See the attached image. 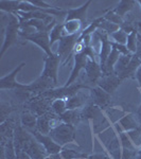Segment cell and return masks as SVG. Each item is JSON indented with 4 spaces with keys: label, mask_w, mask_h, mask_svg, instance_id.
Listing matches in <instances>:
<instances>
[{
    "label": "cell",
    "mask_w": 141,
    "mask_h": 159,
    "mask_svg": "<svg viewBox=\"0 0 141 159\" xmlns=\"http://www.w3.org/2000/svg\"><path fill=\"white\" fill-rule=\"evenodd\" d=\"M45 159H51V158L49 157V156H48V157H47V158H45Z\"/></svg>",
    "instance_id": "cell-50"
},
{
    "label": "cell",
    "mask_w": 141,
    "mask_h": 159,
    "mask_svg": "<svg viewBox=\"0 0 141 159\" xmlns=\"http://www.w3.org/2000/svg\"><path fill=\"white\" fill-rule=\"evenodd\" d=\"M49 136L61 147H65L68 143H73L76 140V127L64 122H58L51 129Z\"/></svg>",
    "instance_id": "cell-3"
},
{
    "label": "cell",
    "mask_w": 141,
    "mask_h": 159,
    "mask_svg": "<svg viewBox=\"0 0 141 159\" xmlns=\"http://www.w3.org/2000/svg\"><path fill=\"white\" fill-rule=\"evenodd\" d=\"M119 139L120 142H121L122 148H129V150H137L135 148V145L133 144L132 140L130 139L129 135H127L126 132H121L119 134Z\"/></svg>",
    "instance_id": "cell-38"
},
{
    "label": "cell",
    "mask_w": 141,
    "mask_h": 159,
    "mask_svg": "<svg viewBox=\"0 0 141 159\" xmlns=\"http://www.w3.org/2000/svg\"><path fill=\"white\" fill-rule=\"evenodd\" d=\"M137 159H141V150H139V153H138V157Z\"/></svg>",
    "instance_id": "cell-48"
},
{
    "label": "cell",
    "mask_w": 141,
    "mask_h": 159,
    "mask_svg": "<svg viewBox=\"0 0 141 159\" xmlns=\"http://www.w3.org/2000/svg\"><path fill=\"white\" fill-rule=\"evenodd\" d=\"M118 124L121 126L123 132H130L133 129H136L137 127H139V123H138L137 119L135 117V114L133 112H127L124 117H122L120 119V121L118 122Z\"/></svg>",
    "instance_id": "cell-20"
},
{
    "label": "cell",
    "mask_w": 141,
    "mask_h": 159,
    "mask_svg": "<svg viewBox=\"0 0 141 159\" xmlns=\"http://www.w3.org/2000/svg\"><path fill=\"white\" fill-rule=\"evenodd\" d=\"M20 2V0H0V10L7 14H16Z\"/></svg>",
    "instance_id": "cell-25"
},
{
    "label": "cell",
    "mask_w": 141,
    "mask_h": 159,
    "mask_svg": "<svg viewBox=\"0 0 141 159\" xmlns=\"http://www.w3.org/2000/svg\"><path fill=\"white\" fill-rule=\"evenodd\" d=\"M140 91H141V88H140Z\"/></svg>",
    "instance_id": "cell-52"
},
{
    "label": "cell",
    "mask_w": 141,
    "mask_h": 159,
    "mask_svg": "<svg viewBox=\"0 0 141 159\" xmlns=\"http://www.w3.org/2000/svg\"><path fill=\"white\" fill-rule=\"evenodd\" d=\"M120 53L118 52L116 49H111V52L109 54L108 58L106 61V64H105V68H104V75H109V74H114V68L115 65L118 61L120 57Z\"/></svg>",
    "instance_id": "cell-26"
},
{
    "label": "cell",
    "mask_w": 141,
    "mask_h": 159,
    "mask_svg": "<svg viewBox=\"0 0 141 159\" xmlns=\"http://www.w3.org/2000/svg\"><path fill=\"white\" fill-rule=\"evenodd\" d=\"M98 30L103 31V32L106 33L107 35H109V36H111L112 33H115V32H117V31L120 30V27L118 25L114 24V22H111V21H108V20L104 19L103 21L100 24Z\"/></svg>",
    "instance_id": "cell-32"
},
{
    "label": "cell",
    "mask_w": 141,
    "mask_h": 159,
    "mask_svg": "<svg viewBox=\"0 0 141 159\" xmlns=\"http://www.w3.org/2000/svg\"><path fill=\"white\" fill-rule=\"evenodd\" d=\"M49 34L50 33H48V32H35V33H33V34L25 35V36H21V37H22V39L29 40L31 43H34L35 45H37L39 48H42L48 56H52L54 53L51 50Z\"/></svg>",
    "instance_id": "cell-10"
},
{
    "label": "cell",
    "mask_w": 141,
    "mask_h": 159,
    "mask_svg": "<svg viewBox=\"0 0 141 159\" xmlns=\"http://www.w3.org/2000/svg\"><path fill=\"white\" fill-rule=\"evenodd\" d=\"M4 147V153H6V159H16V150H15L14 140L13 138L7 141Z\"/></svg>",
    "instance_id": "cell-36"
},
{
    "label": "cell",
    "mask_w": 141,
    "mask_h": 159,
    "mask_svg": "<svg viewBox=\"0 0 141 159\" xmlns=\"http://www.w3.org/2000/svg\"><path fill=\"white\" fill-rule=\"evenodd\" d=\"M85 73L88 83L93 84V86L97 85L98 81L103 75L100 63H97V61L90 60V58H88V61H87L86 67H85Z\"/></svg>",
    "instance_id": "cell-17"
},
{
    "label": "cell",
    "mask_w": 141,
    "mask_h": 159,
    "mask_svg": "<svg viewBox=\"0 0 141 159\" xmlns=\"http://www.w3.org/2000/svg\"><path fill=\"white\" fill-rule=\"evenodd\" d=\"M137 2H138V3L140 4V6H141V0H139V1H137Z\"/></svg>",
    "instance_id": "cell-49"
},
{
    "label": "cell",
    "mask_w": 141,
    "mask_h": 159,
    "mask_svg": "<svg viewBox=\"0 0 141 159\" xmlns=\"http://www.w3.org/2000/svg\"><path fill=\"white\" fill-rule=\"evenodd\" d=\"M85 159H88V158H85Z\"/></svg>",
    "instance_id": "cell-51"
},
{
    "label": "cell",
    "mask_w": 141,
    "mask_h": 159,
    "mask_svg": "<svg viewBox=\"0 0 141 159\" xmlns=\"http://www.w3.org/2000/svg\"><path fill=\"white\" fill-rule=\"evenodd\" d=\"M103 17L105 20H108V21H111V22H114V24L118 25L119 27H121V25L123 24V21H124V19L121 18L119 15H117L116 13L112 11V9L107 10V11L103 14Z\"/></svg>",
    "instance_id": "cell-35"
},
{
    "label": "cell",
    "mask_w": 141,
    "mask_h": 159,
    "mask_svg": "<svg viewBox=\"0 0 141 159\" xmlns=\"http://www.w3.org/2000/svg\"><path fill=\"white\" fill-rule=\"evenodd\" d=\"M64 32L65 35H73V34H78L81 33L82 31V24L79 20H69V21H64Z\"/></svg>",
    "instance_id": "cell-27"
},
{
    "label": "cell",
    "mask_w": 141,
    "mask_h": 159,
    "mask_svg": "<svg viewBox=\"0 0 141 159\" xmlns=\"http://www.w3.org/2000/svg\"><path fill=\"white\" fill-rule=\"evenodd\" d=\"M0 108H1V121L0 122L2 123L9 119V115L14 110V108H13L12 106H10L9 104H6V103H1Z\"/></svg>",
    "instance_id": "cell-39"
},
{
    "label": "cell",
    "mask_w": 141,
    "mask_h": 159,
    "mask_svg": "<svg viewBox=\"0 0 141 159\" xmlns=\"http://www.w3.org/2000/svg\"><path fill=\"white\" fill-rule=\"evenodd\" d=\"M133 57V54H129V55H120L119 60L116 63V65H115V68H114V73L116 74V75L120 76L121 74L124 72L125 69L127 68V66H129L130 60H132Z\"/></svg>",
    "instance_id": "cell-28"
},
{
    "label": "cell",
    "mask_w": 141,
    "mask_h": 159,
    "mask_svg": "<svg viewBox=\"0 0 141 159\" xmlns=\"http://www.w3.org/2000/svg\"><path fill=\"white\" fill-rule=\"evenodd\" d=\"M87 61H88V56L83 52L73 55V67H72V70H71L70 76H69V79L67 80V82H66L65 86H70L75 83L76 79H78L81 71L85 70Z\"/></svg>",
    "instance_id": "cell-13"
},
{
    "label": "cell",
    "mask_w": 141,
    "mask_h": 159,
    "mask_svg": "<svg viewBox=\"0 0 141 159\" xmlns=\"http://www.w3.org/2000/svg\"><path fill=\"white\" fill-rule=\"evenodd\" d=\"M88 159H111L108 155H105V154H92V155H88Z\"/></svg>",
    "instance_id": "cell-42"
},
{
    "label": "cell",
    "mask_w": 141,
    "mask_h": 159,
    "mask_svg": "<svg viewBox=\"0 0 141 159\" xmlns=\"http://www.w3.org/2000/svg\"><path fill=\"white\" fill-rule=\"evenodd\" d=\"M127 135L132 140L133 144L135 145V148L137 150H141V126L130 130V132H127Z\"/></svg>",
    "instance_id": "cell-33"
},
{
    "label": "cell",
    "mask_w": 141,
    "mask_h": 159,
    "mask_svg": "<svg viewBox=\"0 0 141 159\" xmlns=\"http://www.w3.org/2000/svg\"><path fill=\"white\" fill-rule=\"evenodd\" d=\"M60 121L76 127V125L82 121L81 109H67L60 117Z\"/></svg>",
    "instance_id": "cell-19"
},
{
    "label": "cell",
    "mask_w": 141,
    "mask_h": 159,
    "mask_svg": "<svg viewBox=\"0 0 141 159\" xmlns=\"http://www.w3.org/2000/svg\"><path fill=\"white\" fill-rule=\"evenodd\" d=\"M137 37H138V31L135 30L132 33H130L127 36V43L126 47L132 54H135L136 50H137Z\"/></svg>",
    "instance_id": "cell-34"
},
{
    "label": "cell",
    "mask_w": 141,
    "mask_h": 159,
    "mask_svg": "<svg viewBox=\"0 0 141 159\" xmlns=\"http://www.w3.org/2000/svg\"><path fill=\"white\" fill-rule=\"evenodd\" d=\"M123 80H121L116 74H109V75H102V78L99 80L96 86H99L107 93L112 94L117 90V88L121 85Z\"/></svg>",
    "instance_id": "cell-15"
},
{
    "label": "cell",
    "mask_w": 141,
    "mask_h": 159,
    "mask_svg": "<svg viewBox=\"0 0 141 159\" xmlns=\"http://www.w3.org/2000/svg\"><path fill=\"white\" fill-rule=\"evenodd\" d=\"M43 63H45V67H43L42 75L47 76L52 80L55 84H57V76H58V68L61 63V58L57 53H54L52 56L46 55L43 57Z\"/></svg>",
    "instance_id": "cell-7"
},
{
    "label": "cell",
    "mask_w": 141,
    "mask_h": 159,
    "mask_svg": "<svg viewBox=\"0 0 141 159\" xmlns=\"http://www.w3.org/2000/svg\"><path fill=\"white\" fill-rule=\"evenodd\" d=\"M29 132L34 136V138L36 139L40 144L43 145V148L46 150V152L49 156L51 155H54V154H58L61 152L63 150V147L58 145L57 143L55 142L52 138L50 137L49 135H43L40 134L39 132H37L36 129H31Z\"/></svg>",
    "instance_id": "cell-12"
},
{
    "label": "cell",
    "mask_w": 141,
    "mask_h": 159,
    "mask_svg": "<svg viewBox=\"0 0 141 159\" xmlns=\"http://www.w3.org/2000/svg\"><path fill=\"white\" fill-rule=\"evenodd\" d=\"M16 159H32V158H31L25 152L21 151V152L16 153Z\"/></svg>",
    "instance_id": "cell-44"
},
{
    "label": "cell",
    "mask_w": 141,
    "mask_h": 159,
    "mask_svg": "<svg viewBox=\"0 0 141 159\" xmlns=\"http://www.w3.org/2000/svg\"><path fill=\"white\" fill-rule=\"evenodd\" d=\"M90 92V102L92 104L97 105L103 111L111 107V94L107 93L99 86H92L89 89Z\"/></svg>",
    "instance_id": "cell-9"
},
{
    "label": "cell",
    "mask_w": 141,
    "mask_h": 159,
    "mask_svg": "<svg viewBox=\"0 0 141 159\" xmlns=\"http://www.w3.org/2000/svg\"><path fill=\"white\" fill-rule=\"evenodd\" d=\"M37 116L31 110H24L20 115V124L25 129H35L37 123Z\"/></svg>",
    "instance_id": "cell-21"
},
{
    "label": "cell",
    "mask_w": 141,
    "mask_h": 159,
    "mask_svg": "<svg viewBox=\"0 0 141 159\" xmlns=\"http://www.w3.org/2000/svg\"><path fill=\"white\" fill-rule=\"evenodd\" d=\"M140 66H141V60L136 54H133V57H132V60H130L127 68L125 69V71L119 76V78L123 80V81L126 79H130V78L135 79L136 72H137L138 68H139Z\"/></svg>",
    "instance_id": "cell-22"
},
{
    "label": "cell",
    "mask_w": 141,
    "mask_h": 159,
    "mask_svg": "<svg viewBox=\"0 0 141 159\" xmlns=\"http://www.w3.org/2000/svg\"><path fill=\"white\" fill-rule=\"evenodd\" d=\"M24 66H25V63L19 64L11 73L7 74L6 76H2V78L0 79V89H1V90L11 89V90H25L27 91L28 84H20L16 81L17 73L24 68Z\"/></svg>",
    "instance_id": "cell-6"
},
{
    "label": "cell",
    "mask_w": 141,
    "mask_h": 159,
    "mask_svg": "<svg viewBox=\"0 0 141 159\" xmlns=\"http://www.w3.org/2000/svg\"><path fill=\"white\" fill-rule=\"evenodd\" d=\"M135 79L137 80V82H138V87H139V89H140V88H141V66H140L139 68H138L137 72H136Z\"/></svg>",
    "instance_id": "cell-46"
},
{
    "label": "cell",
    "mask_w": 141,
    "mask_h": 159,
    "mask_svg": "<svg viewBox=\"0 0 141 159\" xmlns=\"http://www.w3.org/2000/svg\"><path fill=\"white\" fill-rule=\"evenodd\" d=\"M111 48H112V49H116L121 55L132 54V53H130V51H129V49H127L126 45H120V43H117L111 42Z\"/></svg>",
    "instance_id": "cell-40"
},
{
    "label": "cell",
    "mask_w": 141,
    "mask_h": 159,
    "mask_svg": "<svg viewBox=\"0 0 141 159\" xmlns=\"http://www.w3.org/2000/svg\"><path fill=\"white\" fill-rule=\"evenodd\" d=\"M89 90L90 89V86H88L85 83H74L70 86H61V87H57V88H52L50 90L46 91L43 93V97H47L51 100H57V99H64L67 100L69 98H71L74 94H76L79 91L81 90Z\"/></svg>",
    "instance_id": "cell-4"
},
{
    "label": "cell",
    "mask_w": 141,
    "mask_h": 159,
    "mask_svg": "<svg viewBox=\"0 0 141 159\" xmlns=\"http://www.w3.org/2000/svg\"><path fill=\"white\" fill-rule=\"evenodd\" d=\"M52 102L53 100L40 94V96L31 98L29 102H28V107H29V110L34 112L37 117H40L46 115L47 112L51 111V104H52Z\"/></svg>",
    "instance_id": "cell-8"
},
{
    "label": "cell",
    "mask_w": 141,
    "mask_h": 159,
    "mask_svg": "<svg viewBox=\"0 0 141 159\" xmlns=\"http://www.w3.org/2000/svg\"><path fill=\"white\" fill-rule=\"evenodd\" d=\"M55 85L56 84L51 79L47 78V76L40 75L33 83L28 84L27 91L32 93L33 97H36V96H40L43 92L50 90V89L55 88Z\"/></svg>",
    "instance_id": "cell-11"
},
{
    "label": "cell",
    "mask_w": 141,
    "mask_h": 159,
    "mask_svg": "<svg viewBox=\"0 0 141 159\" xmlns=\"http://www.w3.org/2000/svg\"><path fill=\"white\" fill-rule=\"evenodd\" d=\"M127 36H129V34L125 33L123 30L120 29L119 31H117V32L112 33V34L111 35V38L112 39L111 42H114V43H120V45H126Z\"/></svg>",
    "instance_id": "cell-37"
},
{
    "label": "cell",
    "mask_w": 141,
    "mask_h": 159,
    "mask_svg": "<svg viewBox=\"0 0 141 159\" xmlns=\"http://www.w3.org/2000/svg\"><path fill=\"white\" fill-rule=\"evenodd\" d=\"M1 27L4 39L1 51H0V58L4 55V53L11 46L15 45L18 42V36L20 33V20L17 17V15L9 14V19L1 21Z\"/></svg>",
    "instance_id": "cell-2"
},
{
    "label": "cell",
    "mask_w": 141,
    "mask_h": 159,
    "mask_svg": "<svg viewBox=\"0 0 141 159\" xmlns=\"http://www.w3.org/2000/svg\"><path fill=\"white\" fill-rule=\"evenodd\" d=\"M134 114H135V117H136V119H137L138 123H139V125L141 126V104H140V106L136 109V111Z\"/></svg>",
    "instance_id": "cell-45"
},
{
    "label": "cell",
    "mask_w": 141,
    "mask_h": 159,
    "mask_svg": "<svg viewBox=\"0 0 141 159\" xmlns=\"http://www.w3.org/2000/svg\"><path fill=\"white\" fill-rule=\"evenodd\" d=\"M22 151L27 153L32 159H45L49 156L43 145L35 139L33 135L29 139V141L25 144Z\"/></svg>",
    "instance_id": "cell-14"
},
{
    "label": "cell",
    "mask_w": 141,
    "mask_h": 159,
    "mask_svg": "<svg viewBox=\"0 0 141 159\" xmlns=\"http://www.w3.org/2000/svg\"><path fill=\"white\" fill-rule=\"evenodd\" d=\"M28 1H29L31 4H33L34 7H39V9H47V10H49V9H55V7L51 6V4L47 3V2H45V1H40V0H34V1L28 0Z\"/></svg>",
    "instance_id": "cell-41"
},
{
    "label": "cell",
    "mask_w": 141,
    "mask_h": 159,
    "mask_svg": "<svg viewBox=\"0 0 141 159\" xmlns=\"http://www.w3.org/2000/svg\"><path fill=\"white\" fill-rule=\"evenodd\" d=\"M51 110H52L55 115H57L58 117H61V115L67 110V103H66V100H64V99L53 100L52 104H51Z\"/></svg>",
    "instance_id": "cell-31"
},
{
    "label": "cell",
    "mask_w": 141,
    "mask_h": 159,
    "mask_svg": "<svg viewBox=\"0 0 141 159\" xmlns=\"http://www.w3.org/2000/svg\"><path fill=\"white\" fill-rule=\"evenodd\" d=\"M49 157L51 159H63V157L61 156L60 153H58V154H54V155H51V156H49Z\"/></svg>",
    "instance_id": "cell-47"
},
{
    "label": "cell",
    "mask_w": 141,
    "mask_h": 159,
    "mask_svg": "<svg viewBox=\"0 0 141 159\" xmlns=\"http://www.w3.org/2000/svg\"><path fill=\"white\" fill-rule=\"evenodd\" d=\"M91 0L86 1L81 7H75V9H69L67 11V16L64 21H69V20H79L82 24L86 22L87 18V11L89 9V6L91 4Z\"/></svg>",
    "instance_id": "cell-18"
},
{
    "label": "cell",
    "mask_w": 141,
    "mask_h": 159,
    "mask_svg": "<svg viewBox=\"0 0 141 159\" xmlns=\"http://www.w3.org/2000/svg\"><path fill=\"white\" fill-rule=\"evenodd\" d=\"M63 159H85L88 158V155L85 153H81L79 151H74L71 148H63L61 152L60 153Z\"/></svg>",
    "instance_id": "cell-30"
},
{
    "label": "cell",
    "mask_w": 141,
    "mask_h": 159,
    "mask_svg": "<svg viewBox=\"0 0 141 159\" xmlns=\"http://www.w3.org/2000/svg\"><path fill=\"white\" fill-rule=\"evenodd\" d=\"M50 46L52 48V46L54 45L55 42H60V40L63 38L65 35V32H64V25L63 22H60L53 28L52 30L50 31Z\"/></svg>",
    "instance_id": "cell-29"
},
{
    "label": "cell",
    "mask_w": 141,
    "mask_h": 159,
    "mask_svg": "<svg viewBox=\"0 0 141 159\" xmlns=\"http://www.w3.org/2000/svg\"><path fill=\"white\" fill-rule=\"evenodd\" d=\"M90 92L81 90L79 91L76 94H74L71 98L66 100L67 103V109H82L84 106H86L87 104L90 102Z\"/></svg>",
    "instance_id": "cell-16"
},
{
    "label": "cell",
    "mask_w": 141,
    "mask_h": 159,
    "mask_svg": "<svg viewBox=\"0 0 141 159\" xmlns=\"http://www.w3.org/2000/svg\"><path fill=\"white\" fill-rule=\"evenodd\" d=\"M97 139L101 142L107 155L111 159L122 158V145L115 125H111V127L97 135Z\"/></svg>",
    "instance_id": "cell-1"
},
{
    "label": "cell",
    "mask_w": 141,
    "mask_h": 159,
    "mask_svg": "<svg viewBox=\"0 0 141 159\" xmlns=\"http://www.w3.org/2000/svg\"><path fill=\"white\" fill-rule=\"evenodd\" d=\"M136 3H137V1H135V0H121L117 7L115 9H112V11L117 15H119L121 18L124 19L125 15L134 9Z\"/></svg>",
    "instance_id": "cell-23"
},
{
    "label": "cell",
    "mask_w": 141,
    "mask_h": 159,
    "mask_svg": "<svg viewBox=\"0 0 141 159\" xmlns=\"http://www.w3.org/2000/svg\"><path fill=\"white\" fill-rule=\"evenodd\" d=\"M81 36V33L73 35H66L58 42L57 53L61 58V65L66 66V64L69 63L71 56H73V50L75 45L79 42V38Z\"/></svg>",
    "instance_id": "cell-5"
},
{
    "label": "cell",
    "mask_w": 141,
    "mask_h": 159,
    "mask_svg": "<svg viewBox=\"0 0 141 159\" xmlns=\"http://www.w3.org/2000/svg\"><path fill=\"white\" fill-rule=\"evenodd\" d=\"M136 55L141 60V34L138 32V37H137V50H136Z\"/></svg>",
    "instance_id": "cell-43"
},
{
    "label": "cell",
    "mask_w": 141,
    "mask_h": 159,
    "mask_svg": "<svg viewBox=\"0 0 141 159\" xmlns=\"http://www.w3.org/2000/svg\"><path fill=\"white\" fill-rule=\"evenodd\" d=\"M104 114H105V116L107 117L108 121L111 122V124L115 125L116 123L120 121V119H121L122 117H124L125 115H126V112H125L124 109H121V108H119V107L111 106V108L105 110Z\"/></svg>",
    "instance_id": "cell-24"
}]
</instances>
